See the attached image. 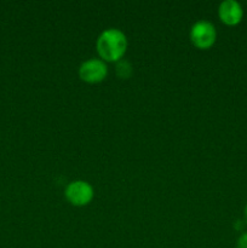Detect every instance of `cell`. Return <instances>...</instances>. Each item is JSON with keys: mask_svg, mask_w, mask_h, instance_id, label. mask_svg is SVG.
I'll return each instance as SVG.
<instances>
[{"mask_svg": "<svg viewBox=\"0 0 247 248\" xmlns=\"http://www.w3.org/2000/svg\"><path fill=\"white\" fill-rule=\"evenodd\" d=\"M65 199L72 203L73 206L82 207L86 206L93 200L94 190L89 182L85 181H74L70 182L65 188Z\"/></svg>", "mask_w": 247, "mask_h": 248, "instance_id": "cell-3", "label": "cell"}, {"mask_svg": "<svg viewBox=\"0 0 247 248\" xmlns=\"http://www.w3.org/2000/svg\"><path fill=\"white\" fill-rule=\"evenodd\" d=\"M218 16L227 26H237L244 18V9L236 0H224L218 7Z\"/></svg>", "mask_w": 247, "mask_h": 248, "instance_id": "cell-5", "label": "cell"}, {"mask_svg": "<svg viewBox=\"0 0 247 248\" xmlns=\"http://www.w3.org/2000/svg\"><path fill=\"white\" fill-rule=\"evenodd\" d=\"M236 248H247V232H242L236 240Z\"/></svg>", "mask_w": 247, "mask_h": 248, "instance_id": "cell-7", "label": "cell"}, {"mask_svg": "<svg viewBox=\"0 0 247 248\" xmlns=\"http://www.w3.org/2000/svg\"><path fill=\"white\" fill-rule=\"evenodd\" d=\"M244 215H245V222L247 223V203L245 206V211H244Z\"/></svg>", "mask_w": 247, "mask_h": 248, "instance_id": "cell-8", "label": "cell"}, {"mask_svg": "<svg viewBox=\"0 0 247 248\" xmlns=\"http://www.w3.org/2000/svg\"><path fill=\"white\" fill-rule=\"evenodd\" d=\"M217 39V31L215 24L210 21L201 19L195 22L190 29V41L195 47L200 50H207L212 47Z\"/></svg>", "mask_w": 247, "mask_h": 248, "instance_id": "cell-2", "label": "cell"}, {"mask_svg": "<svg viewBox=\"0 0 247 248\" xmlns=\"http://www.w3.org/2000/svg\"><path fill=\"white\" fill-rule=\"evenodd\" d=\"M108 75V67L101 58H90L81 63L79 68V77L87 84H98Z\"/></svg>", "mask_w": 247, "mask_h": 248, "instance_id": "cell-4", "label": "cell"}, {"mask_svg": "<svg viewBox=\"0 0 247 248\" xmlns=\"http://www.w3.org/2000/svg\"><path fill=\"white\" fill-rule=\"evenodd\" d=\"M97 52L104 62H119L127 50V38L118 28H108L97 39Z\"/></svg>", "mask_w": 247, "mask_h": 248, "instance_id": "cell-1", "label": "cell"}, {"mask_svg": "<svg viewBox=\"0 0 247 248\" xmlns=\"http://www.w3.org/2000/svg\"><path fill=\"white\" fill-rule=\"evenodd\" d=\"M131 74H132V65L130 64V62L125 60H120L119 62H116V75L120 79H128Z\"/></svg>", "mask_w": 247, "mask_h": 248, "instance_id": "cell-6", "label": "cell"}]
</instances>
